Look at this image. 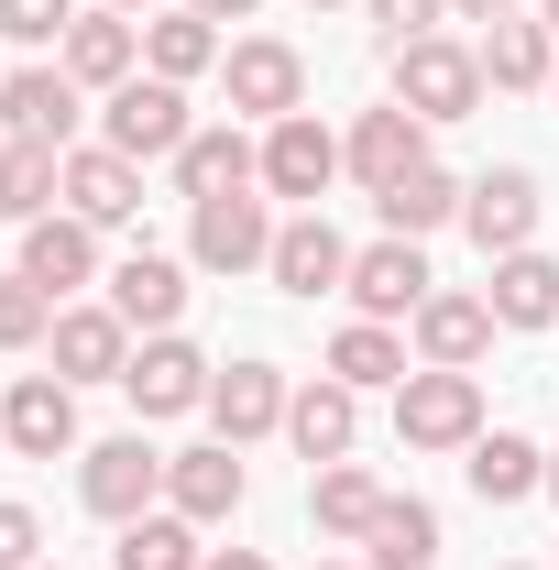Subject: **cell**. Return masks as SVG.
I'll list each match as a JSON object with an SVG mask.
<instances>
[{
  "instance_id": "cell-1",
  "label": "cell",
  "mask_w": 559,
  "mask_h": 570,
  "mask_svg": "<svg viewBox=\"0 0 559 570\" xmlns=\"http://www.w3.org/2000/svg\"><path fill=\"white\" fill-rule=\"evenodd\" d=\"M187 132H198V121H187V88H176V77H121L110 110H99V142L133 154V165H176Z\"/></svg>"
},
{
  "instance_id": "cell-2",
  "label": "cell",
  "mask_w": 559,
  "mask_h": 570,
  "mask_svg": "<svg viewBox=\"0 0 559 570\" xmlns=\"http://www.w3.org/2000/svg\"><path fill=\"white\" fill-rule=\"evenodd\" d=\"M395 439H406V450H472V439H483V384L450 373V362L406 373V384H395Z\"/></svg>"
},
{
  "instance_id": "cell-3",
  "label": "cell",
  "mask_w": 559,
  "mask_h": 570,
  "mask_svg": "<svg viewBox=\"0 0 559 570\" xmlns=\"http://www.w3.org/2000/svg\"><path fill=\"white\" fill-rule=\"evenodd\" d=\"M395 99L418 110L428 132H439V121H472V99H483V56L450 45V33H418V45H395Z\"/></svg>"
},
{
  "instance_id": "cell-4",
  "label": "cell",
  "mask_w": 559,
  "mask_h": 570,
  "mask_svg": "<svg viewBox=\"0 0 559 570\" xmlns=\"http://www.w3.org/2000/svg\"><path fill=\"white\" fill-rule=\"evenodd\" d=\"M154 494H165V450L154 439H99L88 461H77V504L88 515H110V527H133V515H154Z\"/></svg>"
},
{
  "instance_id": "cell-5",
  "label": "cell",
  "mask_w": 559,
  "mask_h": 570,
  "mask_svg": "<svg viewBox=\"0 0 559 570\" xmlns=\"http://www.w3.org/2000/svg\"><path fill=\"white\" fill-rule=\"evenodd\" d=\"M275 230H285V219H264V198H253V187H231V198H198L187 253H198L209 275H264V264H275Z\"/></svg>"
},
{
  "instance_id": "cell-6",
  "label": "cell",
  "mask_w": 559,
  "mask_h": 570,
  "mask_svg": "<svg viewBox=\"0 0 559 570\" xmlns=\"http://www.w3.org/2000/svg\"><path fill=\"white\" fill-rule=\"evenodd\" d=\"M219 77H231V110H253L264 132L307 110V56H296V45H275V33H242V45L219 56Z\"/></svg>"
},
{
  "instance_id": "cell-7",
  "label": "cell",
  "mask_w": 559,
  "mask_h": 570,
  "mask_svg": "<svg viewBox=\"0 0 559 570\" xmlns=\"http://www.w3.org/2000/svg\"><path fill=\"white\" fill-rule=\"evenodd\" d=\"M0 439H11L22 461H67L77 450V384L67 373H22V384L0 395Z\"/></svg>"
},
{
  "instance_id": "cell-8",
  "label": "cell",
  "mask_w": 559,
  "mask_h": 570,
  "mask_svg": "<svg viewBox=\"0 0 559 570\" xmlns=\"http://www.w3.org/2000/svg\"><path fill=\"white\" fill-rule=\"evenodd\" d=\"M209 384H219V373L187 352L176 330H154V341L133 352V373H121V395H133L143 417H187V406H209Z\"/></svg>"
},
{
  "instance_id": "cell-9",
  "label": "cell",
  "mask_w": 559,
  "mask_h": 570,
  "mask_svg": "<svg viewBox=\"0 0 559 570\" xmlns=\"http://www.w3.org/2000/svg\"><path fill=\"white\" fill-rule=\"evenodd\" d=\"M341 165L362 176V187H373V198H384L395 176H418V165H428V121L406 110V99H384V110H362V121H351Z\"/></svg>"
},
{
  "instance_id": "cell-10",
  "label": "cell",
  "mask_w": 559,
  "mask_h": 570,
  "mask_svg": "<svg viewBox=\"0 0 559 570\" xmlns=\"http://www.w3.org/2000/svg\"><path fill=\"white\" fill-rule=\"evenodd\" d=\"M45 341H56V373L67 384H121L133 373V318L121 307H56Z\"/></svg>"
},
{
  "instance_id": "cell-11",
  "label": "cell",
  "mask_w": 559,
  "mask_h": 570,
  "mask_svg": "<svg viewBox=\"0 0 559 570\" xmlns=\"http://www.w3.org/2000/svg\"><path fill=\"white\" fill-rule=\"evenodd\" d=\"M461 219H472L483 264H504V253H527V242H538V176H527V165H493L483 187H461Z\"/></svg>"
},
{
  "instance_id": "cell-12",
  "label": "cell",
  "mask_w": 559,
  "mask_h": 570,
  "mask_svg": "<svg viewBox=\"0 0 559 570\" xmlns=\"http://www.w3.org/2000/svg\"><path fill=\"white\" fill-rule=\"evenodd\" d=\"M330 176H341V142L318 110H296L264 132V198H330Z\"/></svg>"
},
{
  "instance_id": "cell-13",
  "label": "cell",
  "mask_w": 559,
  "mask_h": 570,
  "mask_svg": "<svg viewBox=\"0 0 559 570\" xmlns=\"http://www.w3.org/2000/svg\"><path fill=\"white\" fill-rule=\"evenodd\" d=\"M341 296L362 307V318H418V307H428V253L384 230L373 253H351V285H341Z\"/></svg>"
},
{
  "instance_id": "cell-14",
  "label": "cell",
  "mask_w": 559,
  "mask_h": 570,
  "mask_svg": "<svg viewBox=\"0 0 559 570\" xmlns=\"http://www.w3.org/2000/svg\"><path fill=\"white\" fill-rule=\"evenodd\" d=\"M165 504H176L187 527L242 515V450H231V439H209V450H165Z\"/></svg>"
},
{
  "instance_id": "cell-15",
  "label": "cell",
  "mask_w": 559,
  "mask_h": 570,
  "mask_svg": "<svg viewBox=\"0 0 559 570\" xmlns=\"http://www.w3.org/2000/svg\"><path fill=\"white\" fill-rule=\"evenodd\" d=\"M22 275H33L45 296H56V307H67L77 285L99 275V230H88L77 209H45V219H22Z\"/></svg>"
},
{
  "instance_id": "cell-16",
  "label": "cell",
  "mask_w": 559,
  "mask_h": 570,
  "mask_svg": "<svg viewBox=\"0 0 559 570\" xmlns=\"http://www.w3.org/2000/svg\"><path fill=\"white\" fill-rule=\"evenodd\" d=\"M264 275H275L285 296H341V285H351V242H341L318 209H296V219L275 230V264H264Z\"/></svg>"
},
{
  "instance_id": "cell-17",
  "label": "cell",
  "mask_w": 559,
  "mask_h": 570,
  "mask_svg": "<svg viewBox=\"0 0 559 570\" xmlns=\"http://www.w3.org/2000/svg\"><path fill=\"white\" fill-rule=\"evenodd\" d=\"M67 209L88 219V230H121V219L143 209V165H133V154H110V142L67 154Z\"/></svg>"
},
{
  "instance_id": "cell-18",
  "label": "cell",
  "mask_w": 559,
  "mask_h": 570,
  "mask_svg": "<svg viewBox=\"0 0 559 570\" xmlns=\"http://www.w3.org/2000/svg\"><path fill=\"white\" fill-rule=\"evenodd\" d=\"M0 121H11L22 142H56V154H67V142H77V77H67V67L0 77Z\"/></svg>"
},
{
  "instance_id": "cell-19",
  "label": "cell",
  "mask_w": 559,
  "mask_h": 570,
  "mask_svg": "<svg viewBox=\"0 0 559 570\" xmlns=\"http://www.w3.org/2000/svg\"><path fill=\"white\" fill-rule=\"evenodd\" d=\"M209 428L231 439V450H242V439H275L285 428V373L275 362H231V373L209 384Z\"/></svg>"
},
{
  "instance_id": "cell-20",
  "label": "cell",
  "mask_w": 559,
  "mask_h": 570,
  "mask_svg": "<svg viewBox=\"0 0 559 570\" xmlns=\"http://www.w3.org/2000/svg\"><path fill=\"white\" fill-rule=\"evenodd\" d=\"M143 67V22L133 11H77L67 22V77L77 88H121Z\"/></svg>"
},
{
  "instance_id": "cell-21",
  "label": "cell",
  "mask_w": 559,
  "mask_h": 570,
  "mask_svg": "<svg viewBox=\"0 0 559 570\" xmlns=\"http://www.w3.org/2000/svg\"><path fill=\"white\" fill-rule=\"evenodd\" d=\"M461 472H472V494H483V504H527V494H549V450H538V439H516V428H483Z\"/></svg>"
},
{
  "instance_id": "cell-22",
  "label": "cell",
  "mask_w": 559,
  "mask_h": 570,
  "mask_svg": "<svg viewBox=\"0 0 559 570\" xmlns=\"http://www.w3.org/2000/svg\"><path fill=\"white\" fill-rule=\"evenodd\" d=\"M483 307H493V330H549L559 318V264L527 242V253H504L493 264V285H483Z\"/></svg>"
},
{
  "instance_id": "cell-23",
  "label": "cell",
  "mask_w": 559,
  "mask_h": 570,
  "mask_svg": "<svg viewBox=\"0 0 559 570\" xmlns=\"http://www.w3.org/2000/svg\"><path fill=\"white\" fill-rule=\"evenodd\" d=\"M362 570H439V504L384 494V515L362 527Z\"/></svg>"
},
{
  "instance_id": "cell-24",
  "label": "cell",
  "mask_w": 559,
  "mask_h": 570,
  "mask_svg": "<svg viewBox=\"0 0 559 570\" xmlns=\"http://www.w3.org/2000/svg\"><path fill=\"white\" fill-rule=\"evenodd\" d=\"M176 187H187V209H198V198H231V187H264V154L231 132V121H219V132H187V154H176Z\"/></svg>"
},
{
  "instance_id": "cell-25",
  "label": "cell",
  "mask_w": 559,
  "mask_h": 570,
  "mask_svg": "<svg viewBox=\"0 0 559 570\" xmlns=\"http://www.w3.org/2000/svg\"><path fill=\"white\" fill-rule=\"evenodd\" d=\"M418 352H428V362H450V373H472V362L493 352V307H483V296H439V285H428V307H418Z\"/></svg>"
},
{
  "instance_id": "cell-26",
  "label": "cell",
  "mask_w": 559,
  "mask_h": 570,
  "mask_svg": "<svg viewBox=\"0 0 559 570\" xmlns=\"http://www.w3.org/2000/svg\"><path fill=\"white\" fill-rule=\"evenodd\" d=\"M110 307H121L133 330H176V318H187V264H165V253L110 264Z\"/></svg>"
},
{
  "instance_id": "cell-27",
  "label": "cell",
  "mask_w": 559,
  "mask_h": 570,
  "mask_svg": "<svg viewBox=\"0 0 559 570\" xmlns=\"http://www.w3.org/2000/svg\"><path fill=\"white\" fill-rule=\"evenodd\" d=\"M351 428H362V395H351L341 373L307 384V395H285V439H296L307 461H351Z\"/></svg>"
},
{
  "instance_id": "cell-28",
  "label": "cell",
  "mask_w": 559,
  "mask_h": 570,
  "mask_svg": "<svg viewBox=\"0 0 559 570\" xmlns=\"http://www.w3.org/2000/svg\"><path fill=\"white\" fill-rule=\"evenodd\" d=\"M56 198H67V154L11 132V142H0V219H45Z\"/></svg>"
},
{
  "instance_id": "cell-29",
  "label": "cell",
  "mask_w": 559,
  "mask_h": 570,
  "mask_svg": "<svg viewBox=\"0 0 559 570\" xmlns=\"http://www.w3.org/2000/svg\"><path fill=\"white\" fill-rule=\"evenodd\" d=\"M219 56H231V45H219V22H209V11H165V22H143V67H154V77H176V88H187V77H209Z\"/></svg>"
},
{
  "instance_id": "cell-30",
  "label": "cell",
  "mask_w": 559,
  "mask_h": 570,
  "mask_svg": "<svg viewBox=\"0 0 559 570\" xmlns=\"http://www.w3.org/2000/svg\"><path fill=\"white\" fill-rule=\"evenodd\" d=\"M472 56H483V77L493 88H549V22H527V11H504V22H483V45H472Z\"/></svg>"
},
{
  "instance_id": "cell-31",
  "label": "cell",
  "mask_w": 559,
  "mask_h": 570,
  "mask_svg": "<svg viewBox=\"0 0 559 570\" xmlns=\"http://www.w3.org/2000/svg\"><path fill=\"white\" fill-rule=\"evenodd\" d=\"M307 515H318L330 538H362V527L384 515V483H373L362 461H318V472H307Z\"/></svg>"
},
{
  "instance_id": "cell-32",
  "label": "cell",
  "mask_w": 559,
  "mask_h": 570,
  "mask_svg": "<svg viewBox=\"0 0 559 570\" xmlns=\"http://www.w3.org/2000/svg\"><path fill=\"white\" fill-rule=\"evenodd\" d=\"M330 373H341L351 395H373V384H406V341H395L384 318H351L341 341H330Z\"/></svg>"
},
{
  "instance_id": "cell-33",
  "label": "cell",
  "mask_w": 559,
  "mask_h": 570,
  "mask_svg": "<svg viewBox=\"0 0 559 570\" xmlns=\"http://www.w3.org/2000/svg\"><path fill=\"white\" fill-rule=\"evenodd\" d=\"M373 209H384V230H395V242H428L439 219H461V187H450L439 165H418V176H395Z\"/></svg>"
},
{
  "instance_id": "cell-34",
  "label": "cell",
  "mask_w": 559,
  "mask_h": 570,
  "mask_svg": "<svg viewBox=\"0 0 559 570\" xmlns=\"http://www.w3.org/2000/svg\"><path fill=\"white\" fill-rule=\"evenodd\" d=\"M110 560H121V570H198L209 549H198V527H187V515H133Z\"/></svg>"
},
{
  "instance_id": "cell-35",
  "label": "cell",
  "mask_w": 559,
  "mask_h": 570,
  "mask_svg": "<svg viewBox=\"0 0 559 570\" xmlns=\"http://www.w3.org/2000/svg\"><path fill=\"white\" fill-rule=\"evenodd\" d=\"M45 330H56V296L33 275H0V352H33Z\"/></svg>"
},
{
  "instance_id": "cell-36",
  "label": "cell",
  "mask_w": 559,
  "mask_h": 570,
  "mask_svg": "<svg viewBox=\"0 0 559 570\" xmlns=\"http://www.w3.org/2000/svg\"><path fill=\"white\" fill-rule=\"evenodd\" d=\"M67 22H77V0H0L11 45H67Z\"/></svg>"
},
{
  "instance_id": "cell-37",
  "label": "cell",
  "mask_w": 559,
  "mask_h": 570,
  "mask_svg": "<svg viewBox=\"0 0 559 570\" xmlns=\"http://www.w3.org/2000/svg\"><path fill=\"white\" fill-rule=\"evenodd\" d=\"M0 570H45V527H33V504H0Z\"/></svg>"
},
{
  "instance_id": "cell-38",
  "label": "cell",
  "mask_w": 559,
  "mask_h": 570,
  "mask_svg": "<svg viewBox=\"0 0 559 570\" xmlns=\"http://www.w3.org/2000/svg\"><path fill=\"white\" fill-rule=\"evenodd\" d=\"M362 11H373L395 45H418V33H439V11H450V0H362Z\"/></svg>"
},
{
  "instance_id": "cell-39",
  "label": "cell",
  "mask_w": 559,
  "mask_h": 570,
  "mask_svg": "<svg viewBox=\"0 0 559 570\" xmlns=\"http://www.w3.org/2000/svg\"><path fill=\"white\" fill-rule=\"evenodd\" d=\"M198 570H275L264 549H219V560H198Z\"/></svg>"
},
{
  "instance_id": "cell-40",
  "label": "cell",
  "mask_w": 559,
  "mask_h": 570,
  "mask_svg": "<svg viewBox=\"0 0 559 570\" xmlns=\"http://www.w3.org/2000/svg\"><path fill=\"white\" fill-rule=\"evenodd\" d=\"M187 11H209V22H242V11H253V0H187Z\"/></svg>"
},
{
  "instance_id": "cell-41",
  "label": "cell",
  "mask_w": 559,
  "mask_h": 570,
  "mask_svg": "<svg viewBox=\"0 0 559 570\" xmlns=\"http://www.w3.org/2000/svg\"><path fill=\"white\" fill-rule=\"evenodd\" d=\"M450 11H472V22H504V11H516V0H450Z\"/></svg>"
},
{
  "instance_id": "cell-42",
  "label": "cell",
  "mask_w": 559,
  "mask_h": 570,
  "mask_svg": "<svg viewBox=\"0 0 559 570\" xmlns=\"http://www.w3.org/2000/svg\"><path fill=\"white\" fill-rule=\"evenodd\" d=\"M110 11H154V0H110Z\"/></svg>"
},
{
  "instance_id": "cell-43",
  "label": "cell",
  "mask_w": 559,
  "mask_h": 570,
  "mask_svg": "<svg viewBox=\"0 0 559 570\" xmlns=\"http://www.w3.org/2000/svg\"><path fill=\"white\" fill-rule=\"evenodd\" d=\"M549 494H559V450H549Z\"/></svg>"
},
{
  "instance_id": "cell-44",
  "label": "cell",
  "mask_w": 559,
  "mask_h": 570,
  "mask_svg": "<svg viewBox=\"0 0 559 570\" xmlns=\"http://www.w3.org/2000/svg\"><path fill=\"white\" fill-rule=\"evenodd\" d=\"M549 33H559V0H549Z\"/></svg>"
},
{
  "instance_id": "cell-45",
  "label": "cell",
  "mask_w": 559,
  "mask_h": 570,
  "mask_svg": "<svg viewBox=\"0 0 559 570\" xmlns=\"http://www.w3.org/2000/svg\"><path fill=\"white\" fill-rule=\"evenodd\" d=\"M318 570H351V560H318Z\"/></svg>"
},
{
  "instance_id": "cell-46",
  "label": "cell",
  "mask_w": 559,
  "mask_h": 570,
  "mask_svg": "<svg viewBox=\"0 0 559 570\" xmlns=\"http://www.w3.org/2000/svg\"><path fill=\"white\" fill-rule=\"evenodd\" d=\"M307 11H330V0H307Z\"/></svg>"
},
{
  "instance_id": "cell-47",
  "label": "cell",
  "mask_w": 559,
  "mask_h": 570,
  "mask_svg": "<svg viewBox=\"0 0 559 570\" xmlns=\"http://www.w3.org/2000/svg\"><path fill=\"white\" fill-rule=\"evenodd\" d=\"M549 88H559V77H549Z\"/></svg>"
},
{
  "instance_id": "cell-48",
  "label": "cell",
  "mask_w": 559,
  "mask_h": 570,
  "mask_svg": "<svg viewBox=\"0 0 559 570\" xmlns=\"http://www.w3.org/2000/svg\"><path fill=\"white\" fill-rule=\"evenodd\" d=\"M45 570H56V560H45Z\"/></svg>"
}]
</instances>
